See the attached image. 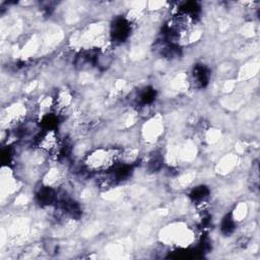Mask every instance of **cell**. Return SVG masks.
<instances>
[{
  "instance_id": "cell-2",
  "label": "cell",
  "mask_w": 260,
  "mask_h": 260,
  "mask_svg": "<svg viewBox=\"0 0 260 260\" xmlns=\"http://www.w3.org/2000/svg\"><path fill=\"white\" fill-rule=\"evenodd\" d=\"M36 143L38 148L43 152H58L60 149L59 136L55 129H45L37 135Z\"/></svg>"
},
{
  "instance_id": "cell-4",
  "label": "cell",
  "mask_w": 260,
  "mask_h": 260,
  "mask_svg": "<svg viewBox=\"0 0 260 260\" xmlns=\"http://www.w3.org/2000/svg\"><path fill=\"white\" fill-rule=\"evenodd\" d=\"M193 80L197 86L203 87L208 82L209 78V71L204 65H196L193 69Z\"/></svg>"
},
{
  "instance_id": "cell-5",
  "label": "cell",
  "mask_w": 260,
  "mask_h": 260,
  "mask_svg": "<svg viewBox=\"0 0 260 260\" xmlns=\"http://www.w3.org/2000/svg\"><path fill=\"white\" fill-rule=\"evenodd\" d=\"M208 195V190L206 187L204 186H199V187H196L192 193H191V197L192 199L197 202V203H202L205 201V198L207 197Z\"/></svg>"
},
{
  "instance_id": "cell-3",
  "label": "cell",
  "mask_w": 260,
  "mask_h": 260,
  "mask_svg": "<svg viewBox=\"0 0 260 260\" xmlns=\"http://www.w3.org/2000/svg\"><path fill=\"white\" fill-rule=\"evenodd\" d=\"M131 29L130 22L125 18H117L114 23L112 24L111 35L113 40L122 42L127 38Z\"/></svg>"
},
{
  "instance_id": "cell-1",
  "label": "cell",
  "mask_w": 260,
  "mask_h": 260,
  "mask_svg": "<svg viewBox=\"0 0 260 260\" xmlns=\"http://www.w3.org/2000/svg\"><path fill=\"white\" fill-rule=\"evenodd\" d=\"M122 149L117 147H98L88 152L84 159L83 166L89 172L104 173L111 171L118 162L121 161Z\"/></svg>"
}]
</instances>
